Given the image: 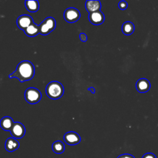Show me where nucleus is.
Returning <instances> with one entry per match:
<instances>
[{
	"instance_id": "1",
	"label": "nucleus",
	"mask_w": 158,
	"mask_h": 158,
	"mask_svg": "<svg viewBox=\"0 0 158 158\" xmlns=\"http://www.w3.org/2000/svg\"><path fill=\"white\" fill-rule=\"evenodd\" d=\"M35 67L33 64L28 60H23L20 62L16 70L9 75V77L17 78L20 82L28 81L32 79L35 75Z\"/></svg>"
},
{
	"instance_id": "2",
	"label": "nucleus",
	"mask_w": 158,
	"mask_h": 158,
	"mask_svg": "<svg viewBox=\"0 0 158 158\" xmlns=\"http://www.w3.org/2000/svg\"><path fill=\"white\" fill-rule=\"evenodd\" d=\"M64 89L62 85L56 81H52L49 83L46 88V93L47 96L52 99H58L60 98L64 94Z\"/></svg>"
},
{
	"instance_id": "3",
	"label": "nucleus",
	"mask_w": 158,
	"mask_h": 158,
	"mask_svg": "<svg viewBox=\"0 0 158 158\" xmlns=\"http://www.w3.org/2000/svg\"><path fill=\"white\" fill-rule=\"evenodd\" d=\"M24 97L27 102L30 104H35L41 100L42 95L38 89L35 88H28L25 91Z\"/></svg>"
},
{
	"instance_id": "4",
	"label": "nucleus",
	"mask_w": 158,
	"mask_h": 158,
	"mask_svg": "<svg viewBox=\"0 0 158 158\" xmlns=\"http://www.w3.org/2000/svg\"><path fill=\"white\" fill-rule=\"evenodd\" d=\"M56 26V22L53 17H48L42 22L40 27V33L42 35H47L52 31Z\"/></svg>"
},
{
	"instance_id": "5",
	"label": "nucleus",
	"mask_w": 158,
	"mask_h": 158,
	"mask_svg": "<svg viewBox=\"0 0 158 158\" xmlns=\"http://www.w3.org/2000/svg\"><path fill=\"white\" fill-rule=\"evenodd\" d=\"M80 12L78 10L74 7L67 8L64 13V17L66 22L69 23H74L80 18Z\"/></svg>"
},
{
	"instance_id": "6",
	"label": "nucleus",
	"mask_w": 158,
	"mask_h": 158,
	"mask_svg": "<svg viewBox=\"0 0 158 158\" xmlns=\"http://www.w3.org/2000/svg\"><path fill=\"white\" fill-rule=\"evenodd\" d=\"M12 136L15 139L22 138L25 134V128L20 122H14L11 130Z\"/></svg>"
},
{
	"instance_id": "7",
	"label": "nucleus",
	"mask_w": 158,
	"mask_h": 158,
	"mask_svg": "<svg viewBox=\"0 0 158 158\" xmlns=\"http://www.w3.org/2000/svg\"><path fill=\"white\" fill-rule=\"evenodd\" d=\"M32 23H33L32 17L27 14L21 15L17 19V25L18 27L23 31L25 30Z\"/></svg>"
},
{
	"instance_id": "8",
	"label": "nucleus",
	"mask_w": 158,
	"mask_h": 158,
	"mask_svg": "<svg viewBox=\"0 0 158 158\" xmlns=\"http://www.w3.org/2000/svg\"><path fill=\"white\" fill-rule=\"evenodd\" d=\"M65 142L69 145H75L81 141L80 135L75 131H69L64 136Z\"/></svg>"
},
{
	"instance_id": "9",
	"label": "nucleus",
	"mask_w": 158,
	"mask_h": 158,
	"mask_svg": "<svg viewBox=\"0 0 158 158\" xmlns=\"http://www.w3.org/2000/svg\"><path fill=\"white\" fill-rule=\"evenodd\" d=\"M88 19L92 24L94 25H99L104 22L105 17L103 13L99 10L90 13L88 15Z\"/></svg>"
},
{
	"instance_id": "10",
	"label": "nucleus",
	"mask_w": 158,
	"mask_h": 158,
	"mask_svg": "<svg viewBox=\"0 0 158 158\" xmlns=\"http://www.w3.org/2000/svg\"><path fill=\"white\" fill-rule=\"evenodd\" d=\"M85 7L86 10L90 14L94 12L99 11L101 8V4L99 1L88 0L85 3Z\"/></svg>"
},
{
	"instance_id": "11",
	"label": "nucleus",
	"mask_w": 158,
	"mask_h": 158,
	"mask_svg": "<svg viewBox=\"0 0 158 158\" xmlns=\"http://www.w3.org/2000/svg\"><path fill=\"white\" fill-rule=\"evenodd\" d=\"M151 87L149 81L146 78L139 79L136 83V88L139 93H145L149 91Z\"/></svg>"
},
{
	"instance_id": "12",
	"label": "nucleus",
	"mask_w": 158,
	"mask_h": 158,
	"mask_svg": "<svg viewBox=\"0 0 158 158\" xmlns=\"http://www.w3.org/2000/svg\"><path fill=\"white\" fill-rule=\"evenodd\" d=\"M19 147V143L14 138H9L5 143V149L8 152H13Z\"/></svg>"
},
{
	"instance_id": "13",
	"label": "nucleus",
	"mask_w": 158,
	"mask_h": 158,
	"mask_svg": "<svg viewBox=\"0 0 158 158\" xmlns=\"http://www.w3.org/2000/svg\"><path fill=\"white\" fill-rule=\"evenodd\" d=\"M14 122H13V120L11 117L6 116L4 117L1 120L0 122L1 127L5 131H10L12 126L14 125Z\"/></svg>"
},
{
	"instance_id": "14",
	"label": "nucleus",
	"mask_w": 158,
	"mask_h": 158,
	"mask_svg": "<svg viewBox=\"0 0 158 158\" xmlns=\"http://www.w3.org/2000/svg\"><path fill=\"white\" fill-rule=\"evenodd\" d=\"M24 32L28 36L34 37L40 33V27L33 22L24 30Z\"/></svg>"
},
{
	"instance_id": "15",
	"label": "nucleus",
	"mask_w": 158,
	"mask_h": 158,
	"mask_svg": "<svg viewBox=\"0 0 158 158\" xmlns=\"http://www.w3.org/2000/svg\"><path fill=\"white\" fill-rule=\"evenodd\" d=\"M25 7L31 12H35L39 9V2L38 1H25Z\"/></svg>"
},
{
	"instance_id": "16",
	"label": "nucleus",
	"mask_w": 158,
	"mask_h": 158,
	"mask_svg": "<svg viewBox=\"0 0 158 158\" xmlns=\"http://www.w3.org/2000/svg\"><path fill=\"white\" fill-rule=\"evenodd\" d=\"M135 30V26L131 22H126L123 23L122 27V31L125 35H130L132 34Z\"/></svg>"
},
{
	"instance_id": "17",
	"label": "nucleus",
	"mask_w": 158,
	"mask_h": 158,
	"mask_svg": "<svg viewBox=\"0 0 158 158\" xmlns=\"http://www.w3.org/2000/svg\"><path fill=\"white\" fill-rule=\"evenodd\" d=\"M52 149L56 154H61L65 150V146L61 141H56L52 143Z\"/></svg>"
},
{
	"instance_id": "18",
	"label": "nucleus",
	"mask_w": 158,
	"mask_h": 158,
	"mask_svg": "<svg viewBox=\"0 0 158 158\" xmlns=\"http://www.w3.org/2000/svg\"><path fill=\"white\" fill-rule=\"evenodd\" d=\"M118 7L121 9V10H125L127 9V6H128V4L126 1H121L118 2Z\"/></svg>"
},
{
	"instance_id": "19",
	"label": "nucleus",
	"mask_w": 158,
	"mask_h": 158,
	"mask_svg": "<svg viewBox=\"0 0 158 158\" xmlns=\"http://www.w3.org/2000/svg\"><path fill=\"white\" fill-rule=\"evenodd\" d=\"M142 158H157L156 156H155V154H154L153 153H151V152H148V153H146L144 154Z\"/></svg>"
},
{
	"instance_id": "20",
	"label": "nucleus",
	"mask_w": 158,
	"mask_h": 158,
	"mask_svg": "<svg viewBox=\"0 0 158 158\" xmlns=\"http://www.w3.org/2000/svg\"><path fill=\"white\" fill-rule=\"evenodd\" d=\"M117 158H135L133 156L129 154H123L118 156Z\"/></svg>"
},
{
	"instance_id": "21",
	"label": "nucleus",
	"mask_w": 158,
	"mask_h": 158,
	"mask_svg": "<svg viewBox=\"0 0 158 158\" xmlns=\"http://www.w3.org/2000/svg\"><path fill=\"white\" fill-rule=\"evenodd\" d=\"M80 39L81 41L85 42L87 41V36L85 33H81L80 34Z\"/></svg>"
},
{
	"instance_id": "22",
	"label": "nucleus",
	"mask_w": 158,
	"mask_h": 158,
	"mask_svg": "<svg viewBox=\"0 0 158 158\" xmlns=\"http://www.w3.org/2000/svg\"><path fill=\"white\" fill-rule=\"evenodd\" d=\"M88 91H90L93 94H94V93H95V89H94V88H93V87L88 88Z\"/></svg>"
}]
</instances>
